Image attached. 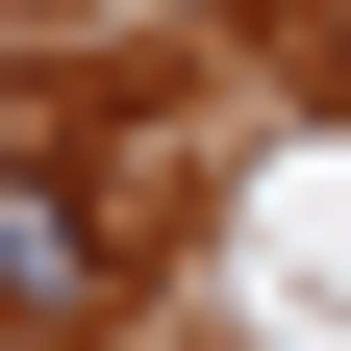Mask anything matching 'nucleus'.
<instances>
[{
	"mask_svg": "<svg viewBox=\"0 0 351 351\" xmlns=\"http://www.w3.org/2000/svg\"><path fill=\"white\" fill-rule=\"evenodd\" d=\"M0 301H25V326H51V351L101 326V201H75L51 151H0Z\"/></svg>",
	"mask_w": 351,
	"mask_h": 351,
	"instance_id": "f257e3e1",
	"label": "nucleus"
}]
</instances>
